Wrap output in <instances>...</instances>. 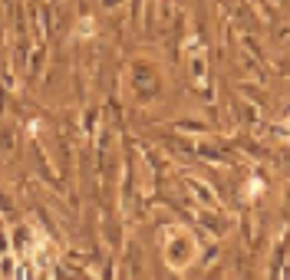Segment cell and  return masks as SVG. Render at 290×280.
<instances>
[{
    "mask_svg": "<svg viewBox=\"0 0 290 280\" xmlns=\"http://www.w3.org/2000/svg\"><path fill=\"white\" fill-rule=\"evenodd\" d=\"M261 191H264L261 182H247V198H254V194H261Z\"/></svg>",
    "mask_w": 290,
    "mask_h": 280,
    "instance_id": "cell-1",
    "label": "cell"
}]
</instances>
